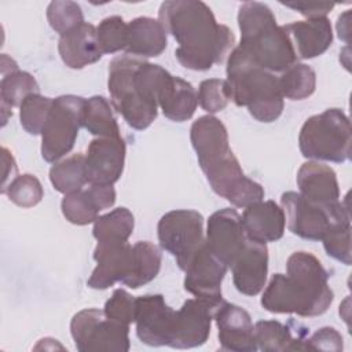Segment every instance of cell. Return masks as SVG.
Wrapping results in <instances>:
<instances>
[{"label":"cell","instance_id":"cell-29","mask_svg":"<svg viewBox=\"0 0 352 352\" xmlns=\"http://www.w3.org/2000/svg\"><path fill=\"white\" fill-rule=\"evenodd\" d=\"M50 180L54 188L62 194L81 190L88 183L85 177V155L76 153L55 162L50 169Z\"/></svg>","mask_w":352,"mask_h":352},{"label":"cell","instance_id":"cell-5","mask_svg":"<svg viewBox=\"0 0 352 352\" xmlns=\"http://www.w3.org/2000/svg\"><path fill=\"white\" fill-rule=\"evenodd\" d=\"M226 72L230 98L236 106L248 107L260 122L279 118L283 111L279 77L256 65L238 47L230 52Z\"/></svg>","mask_w":352,"mask_h":352},{"label":"cell","instance_id":"cell-30","mask_svg":"<svg viewBox=\"0 0 352 352\" xmlns=\"http://www.w3.org/2000/svg\"><path fill=\"white\" fill-rule=\"evenodd\" d=\"M82 126L98 138H118L120 126L109 102L99 95L87 99Z\"/></svg>","mask_w":352,"mask_h":352},{"label":"cell","instance_id":"cell-39","mask_svg":"<svg viewBox=\"0 0 352 352\" xmlns=\"http://www.w3.org/2000/svg\"><path fill=\"white\" fill-rule=\"evenodd\" d=\"M322 242L330 257L345 265H351V223L333 226L323 235Z\"/></svg>","mask_w":352,"mask_h":352},{"label":"cell","instance_id":"cell-12","mask_svg":"<svg viewBox=\"0 0 352 352\" xmlns=\"http://www.w3.org/2000/svg\"><path fill=\"white\" fill-rule=\"evenodd\" d=\"M176 311L164 300L162 294L136 297L135 324L138 338L150 346H169L173 336Z\"/></svg>","mask_w":352,"mask_h":352},{"label":"cell","instance_id":"cell-34","mask_svg":"<svg viewBox=\"0 0 352 352\" xmlns=\"http://www.w3.org/2000/svg\"><path fill=\"white\" fill-rule=\"evenodd\" d=\"M54 99L40 94H32L25 98L19 106V118L23 129L30 135H41L47 122Z\"/></svg>","mask_w":352,"mask_h":352},{"label":"cell","instance_id":"cell-40","mask_svg":"<svg viewBox=\"0 0 352 352\" xmlns=\"http://www.w3.org/2000/svg\"><path fill=\"white\" fill-rule=\"evenodd\" d=\"M136 298L124 289H116L111 297L106 301L103 312L107 318L131 324L135 320Z\"/></svg>","mask_w":352,"mask_h":352},{"label":"cell","instance_id":"cell-44","mask_svg":"<svg viewBox=\"0 0 352 352\" xmlns=\"http://www.w3.org/2000/svg\"><path fill=\"white\" fill-rule=\"evenodd\" d=\"M348 16H349V11H345L342 15L338 16V22H337V33L338 37L341 40H344L345 43H348V36H349V28H348Z\"/></svg>","mask_w":352,"mask_h":352},{"label":"cell","instance_id":"cell-37","mask_svg":"<svg viewBox=\"0 0 352 352\" xmlns=\"http://www.w3.org/2000/svg\"><path fill=\"white\" fill-rule=\"evenodd\" d=\"M11 202L21 208H33L44 197L40 180L30 173L18 175L7 187L6 192Z\"/></svg>","mask_w":352,"mask_h":352},{"label":"cell","instance_id":"cell-16","mask_svg":"<svg viewBox=\"0 0 352 352\" xmlns=\"http://www.w3.org/2000/svg\"><path fill=\"white\" fill-rule=\"evenodd\" d=\"M217 308L198 298L186 300L182 308L176 311L175 329L169 346L188 349L204 345L210 334L212 319Z\"/></svg>","mask_w":352,"mask_h":352},{"label":"cell","instance_id":"cell-20","mask_svg":"<svg viewBox=\"0 0 352 352\" xmlns=\"http://www.w3.org/2000/svg\"><path fill=\"white\" fill-rule=\"evenodd\" d=\"M241 219L249 239L267 243L283 236L285 212L274 201H258L246 206Z\"/></svg>","mask_w":352,"mask_h":352},{"label":"cell","instance_id":"cell-31","mask_svg":"<svg viewBox=\"0 0 352 352\" xmlns=\"http://www.w3.org/2000/svg\"><path fill=\"white\" fill-rule=\"evenodd\" d=\"M279 85L283 98L292 100H302L309 98L316 88V74L314 69L305 63H294L279 77Z\"/></svg>","mask_w":352,"mask_h":352},{"label":"cell","instance_id":"cell-36","mask_svg":"<svg viewBox=\"0 0 352 352\" xmlns=\"http://www.w3.org/2000/svg\"><path fill=\"white\" fill-rule=\"evenodd\" d=\"M96 36L103 54L124 51L128 40V23L118 15L107 16L96 26Z\"/></svg>","mask_w":352,"mask_h":352},{"label":"cell","instance_id":"cell-28","mask_svg":"<svg viewBox=\"0 0 352 352\" xmlns=\"http://www.w3.org/2000/svg\"><path fill=\"white\" fill-rule=\"evenodd\" d=\"M135 219L129 209L117 208L99 216L94 221L92 235L98 243H122L128 242L133 232Z\"/></svg>","mask_w":352,"mask_h":352},{"label":"cell","instance_id":"cell-17","mask_svg":"<svg viewBox=\"0 0 352 352\" xmlns=\"http://www.w3.org/2000/svg\"><path fill=\"white\" fill-rule=\"evenodd\" d=\"M190 139L204 173L232 154L227 128L214 116H202L194 121L190 129Z\"/></svg>","mask_w":352,"mask_h":352},{"label":"cell","instance_id":"cell-3","mask_svg":"<svg viewBox=\"0 0 352 352\" xmlns=\"http://www.w3.org/2000/svg\"><path fill=\"white\" fill-rule=\"evenodd\" d=\"M170 76L144 59L131 55L113 58L107 81L113 107L133 129L148 128L157 118L158 99Z\"/></svg>","mask_w":352,"mask_h":352},{"label":"cell","instance_id":"cell-42","mask_svg":"<svg viewBox=\"0 0 352 352\" xmlns=\"http://www.w3.org/2000/svg\"><path fill=\"white\" fill-rule=\"evenodd\" d=\"M282 4L294 11H298L301 15L307 16L308 19L326 16L336 6L333 3H326V1H309V3L297 1V3H282Z\"/></svg>","mask_w":352,"mask_h":352},{"label":"cell","instance_id":"cell-33","mask_svg":"<svg viewBox=\"0 0 352 352\" xmlns=\"http://www.w3.org/2000/svg\"><path fill=\"white\" fill-rule=\"evenodd\" d=\"M60 209L65 219L76 226H87L98 219L100 208L98 206L89 187L65 194Z\"/></svg>","mask_w":352,"mask_h":352},{"label":"cell","instance_id":"cell-32","mask_svg":"<svg viewBox=\"0 0 352 352\" xmlns=\"http://www.w3.org/2000/svg\"><path fill=\"white\" fill-rule=\"evenodd\" d=\"M133 253L135 272L128 283V287L139 289L140 286H144L148 282H151L158 275L162 256L160 249L148 241L136 242L133 245Z\"/></svg>","mask_w":352,"mask_h":352},{"label":"cell","instance_id":"cell-19","mask_svg":"<svg viewBox=\"0 0 352 352\" xmlns=\"http://www.w3.org/2000/svg\"><path fill=\"white\" fill-rule=\"evenodd\" d=\"M232 282L245 296H257L265 286L268 275V249L265 243L249 239L234 264Z\"/></svg>","mask_w":352,"mask_h":352},{"label":"cell","instance_id":"cell-21","mask_svg":"<svg viewBox=\"0 0 352 352\" xmlns=\"http://www.w3.org/2000/svg\"><path fill=\"white\" fill-rule=\"evenodd\" d=\"M283 26L300 59L316 58L324 54L333 43V29L327 16L297 21Z\"/></svg>","mask_w":352,"mask_h":352},{"label":"cell","instance_id":"cell-22","mask_svg":"<svg viewBox=\"0 0 352 352\" xmlns=\"http://www.w3.org/2000/svg\"><path fill=\"white\" fill-rule=\"evenodd\" d=\"M58 51L63 63L70 69H82L96 63L103 56L98 43L96 28L87 22L60 36Z\"/></svg>","mask_w":352,"mask_h":352},{"label":"cell","instance_id":"cell-41","mask_svg":"<svg viewBox=\"0 0 352 352\" xmlns=\"http://www.w3.org/2000/svg\"><path fill=\"white\" fill-rule=\"evenodd\" d=\"M308 351H342V336L334 327H322L305 340Z\"/></svg>","mask_w":352,"mask_h":352},{"label":"cell","instance_id":"cell-43","mask_svg":"<svg viewBox=\"0 0 352 352\" xmlns=\"http://www.w3.org/2000/svg\"><path fill=\"white\" fill-rule=\"evenodd\" d=\"M1 162H3V183H1V194L6 192L7 187L10 186V179H15L16 176V164L11 154V151L6 147H1Z\"/></svg>","mask_w":352,"mask_h":352},{"label":"cell","instance_id":"cell-35","mask_svg":"<svg viewBox=\"0 0 352 352\" xmlns=\"http://www.w3.org/2000/svg\"><path fill=\"white\" fill-rule=\"evenodd\" d=\"M47 19L52 30L63 36L84 23V14L74 1H51L47 7Z\"/></svg>","mask_w":352,"mask_h":352},{"label":"cell","instance_id":"cell-6","mask_svg":"<svg viewBox=\"0 0 352 352\" xmlns=\"http://www.w3.org/2000/svg\"><path fill=\"white\" fill-rule=\"evenodd\" d=\"M298 147L305 158L345 162L351 160V122L340 109L309 117L301 126Z\"/></svg>","mask_w":352,"mask_h":352},{"label":"cell","instance_id":"cell-27","mask_svg":"<svg viewBox=\"0 0 352 352\" xmlns=\"http://www.w3.org/2000/svg\"><path fill=\"white\" fill-rule=\"evenodd\" d=\"M32 94H40V87L30 73L16 70L3 76L0 82L3 125H6L8 117L12 116L11 109L21 106L25 98Z\"/></svg>","mask_w":352,"mask_h":352},{"label":"cell","instance_id":"cell-8","mask_svg":"<svg viewBox=\"0 0 352 352\" xmlns=\"http://www.w3.org/2000/svg\"><path fill=\"white\" fill-rule=\"evenodd\" d=\"M87 99L77 95H60L54 99L41 132V155L56 162L74 147L84 121Z\"/></svg>","mask_w":352,"mask_h":352},{"label":"cell","instance_id":"cell-25","mask_svg":"<svg viewBox=\"0 0 352 352\" xmlns=\"http://www.w3.org/2000/svg\"><path fill=\"white\" fill-rule=\"evenodd\" d=\"M197 104L194 87L180 77L170 76L158 99V107H161L164 116L172 121L183 122L194 116Z\"/></svg>","mask_w":352,"mask_h":352},{"label":"cell","instance_id":"cell-1","mask_svg":"<svg viewBox=\"0 0 352 352\" xmlns=\"http://www.w3.org/2000/svg\"><path fill=\"white\" fill-rule=\"evenodd\" d=\"M158 21L179 47L175 55L190 70L205 72L221 63L235 44L228 26L217 23L212 10L199 0L164 1Z\"/></svg>","mask_w":352,"mask_h":352},{"label":"cell","instance_id":"cell-7","mask_svg":"<svg viewBox=\"0 0 352 352\" xmlns=\"http://www.w3.org/2000/svg\"><path fill=\"white\" fill-rule=\"evenodd\" d=\"M280 208L285 212L289 231L308 241H322L333 226L351 223L346 201L319 204L307 199L300 192L287 191L280 197Z\"/></svg>","mask_w":352,"mask_h":352},{"label":"cell","instance_id":"cell-2","mask_svg":"<svg viewBox=\"0 0 352 352\" xmlns=\"http://www.w3.org/2000/svg\"><path fill=\"white\" fill-rule=\"evenodd\" d=\"M329 274L312 253L294 252L286 263V275L275 274L265 287L261 305L272 314H297L309 318L324 314L334 300Z\"/></svg>","mask_w":352,"mask_h":352},{"label":"cell","instance_id":"cell-18","mask_svg":"<svg viewBox=\"0 0 352 352\" xmlns=\"http://www.w3.org/2000/svg\"><path fill=\"white\" fill-rule=\"evenodd\" d=\"M213 319L219 329L221 349L232 352L257 351L254 326L248 311L235 304L223 301L216 309Z\"/></svg>","mask_w":352,"mask_h":352},{"label":"cell","instance_id":"cell-11","mask_svg":"<svg viewBox=\"0 0 352 352\" xmlns=\"http://www.w3.org/2000/svg\"><path fill=\"white\" fill-rule=\"evenodd\" d=\"M227 270L228 267L212 253L205 241L183 270L186 272L184 289L195 298L219 307L224 301L221 282Z\"/></svg>","mask_w":352,"mask_h":352},{"label":"cell","instance_id":"cell-14","mask_svg":"<svg viewBox=\"0 0 352 352\" xmlns=\"http://www.w3.org/2000/svg\"><path fill=\"white\" fill-rule=\"evenodd\" d=\"M205 241L212 253L230 268L248 241L239 213L231 208L212 213L208 219Z\"/></svg>","mask_w":352,"mask_h":352},{"label":"cell","instance_id":"cell-15","mask_svg":"<svg viewBox=\"0 0 352 352\" xmlns=\"http://www.w3.org/2000/svg\"><path fill=\"white\" fill-rule=\"evenodd\" d=\"M125 143L118 138L91 140L85 154V177L89 184H114L122 175Z\"/></svg>","mask_w":352,"mask_h":352},{"label":"cell","instance_id":"cell-24","mask_svg":"<svg viewBox=\"0 0 352 352\" xmlns=\"http://www.w3.org/2000/svg\"><path fill=\"white\" fill-rule=\"evenodd\" d=\"M166 32L158 19L138 16L128 23L125 52L136 58L160 56L166 48Z\"/></svg>","mask_w":352,"mask_h":352},{"label":"cell","instance_id":"cell-23","mask_svg":"<svg viewBox=\"0 0 352 352\" xmlns=\"http://www.w3.org/2000/svg\"><path fill=\"white\" fill-rule=\"evenodd\" d=\"M297 186L300 194L312 202L329 204L340 198V187L334 169L316 161H308L300 166Z\"/></svg>","mask_w":352,"mask_h":352},{"label":"cell","instance_id":"cell-13","mask_svg":"<svg viewBox=\"0 0 352 352\" xmlns=\"http://www.w3.org/2000/svg\"><path fill=\"white\" fill-rule=\"evenodd\" d=\"M94 260L98 264L87 282L91 289L106 290L116 282L128 286L135 272V253L131 243H98Z\"/></svg>","mask_w":352,"mask_h":352},{"label":"cell","instance_id":"cell-10","mask_svg":"<svg viewBox=\"0 0 352 352\" xmlns=\"http://www.w3.org/2000/svg\"><path fill=\"white\" fill-rule=\"evenodd\" d=\"M157 234L161 248L176 258L183 271L205 242L204 217L191 209L170 210L160 219Z\"/></svg>","mask_w":352,"mask_h":352},{"label":"cell","instance_id":"cell-9","mask_svg":"<svg viewBox=\"0 0 352 352\" xmlns=\"http://www.w3.org/2000/svg\"><path fill=\"white\" fill-rule=\"evenodd\" d=\"M70 333L80 352H126L131 346L129 324L113 320L96 308L77 312Z\"/></svg>","mask_w":352,"mask_h":352},{"label":"cell","instance_id":"cell-4","mask_svg":"<svg viewBox=\"0 0 352 352\" xmlns=\"http://www.w3.org/2000/svg\"><path fill=\"white\" fill-rule=\"evenodd\" d=\"M241 43L238 45L256 65L282 73L294 63L297 55L285 29L276 23L271 8L258 1H245L238 10Z\"/></svg>","mask_w":352,"mask_h":352},{"label":"cell","instance_id":"cell-38","mask_svg":"<svg viewBox=\"0 0 352 352\" xmlns=\"http://www.w3.org/2000/svg\"><path fill=\"white\" fill-rule=\"evenodd\" d=\"M198 104L209 114L221 111L231 100L228 85L221 78H208L199 84L197 94Z\"/></svg>","mask_w":352,"mask_h":352},{"label":"cell","instance_id":"cell-26","mask_svg":"<svg viewBox=\"0 0 352 352\" xmlns=\"http://www.w3.org/2000/svg\"><path fill=\"white\" fill-rule=\"evenodd\" d=\"M257 349L264 352L307 351V342L301 337H293L290 329L278 320H258L254 324Z\"/></svg>","mask_w":352,"mask_h":352}]
</instances>
